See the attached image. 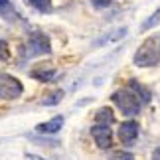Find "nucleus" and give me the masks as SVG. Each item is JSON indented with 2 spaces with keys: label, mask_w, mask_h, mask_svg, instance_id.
<instances>
[{
  "label": "nucleus",
  "mask_w": 160,
  "mask_h": 160,
  "mask_svg": "<svg viewBox=\"0 0 160 160\" xmlns=\"http://www.w3.org/2000/svg\"><path fill=\"white\" fill-rule=\"evenodd\" d=\"M113 103L121 109V113H125L127 117H134L140 111V97L134 93V91L128 87V89H119L113 93Z\"/></svg>",
  "instance_id": "f257e3e1"
},
{
  "label": "nucleus",
  "mask_w": 160,
  "mask_h": 160,
  "mask_svg": "<svg viewBox=\"0 0 160 160\" xmlns=\"http://www.w3.org/2000/svg\"><path fill=\"white\" fill-rule=\"evenodd\" d=\"M160 61V50L156 48V44L152 40L144 42L138 48V52L134 53V63L140 67H148V65H156Z\"/></svg>",
  "instance_id": "f03ea898"
},
{
  "label": "nucleus",
  "mask_w": 160,
  "mask_h": 160,
  "mask_svg": "<svg viewBox=\"0 0 160 160\" xmlns=\"http://www.w3.org/2000/svg\"><path fill=\"white\" fill-rule=\"evenodd\" d=\"M52 52V44L44 34H32L28 44L24 46V55L26 58H34V55H46Z\"/></svg>",
  "instance_id": "7ed1b4c3"
},
{
  "label": "nucleus",
  "mask_w": 160,
  "mask_h": 160,
  "mask_svg": "<svg viewBox=\"0 0 160 160\" xmlns=\"http://www.w3.org/2000/svg\"><path fill=\"white\" fill-rule=\"evenodd\" d=\"M22 91H24V87L16 77L8 75V73L0 75V97L2 99H16V97L22 95Z\"/></svg>",
  "instance_id": "20e7f679"
},
{
  "label": "nucleus",
  "mask_w": 160,
  "mask_h": 160,
  "mask_svg": "<svg viewBox=\"0 0 160 160\" xmlns=\"http://www.w3.org/2000/svg\"><path fill=\"white\" fill-rule=\"evenodd\" d=\"M91 137H93L95 144L99 146V148H111V146H113V132H111L109 125L97 122V125L91 128Z\"/></svg>",
  "instance_id": "39448f33"
},
{
  "label": "nucleus",
  "mask_w": 160,
  "mask_h": 160,
  "mask_svg": "<svg viewBox=\"0 0 160 160\" xmlns=\"http://www.w3.org/2000/svg\"><path fill=\"white\" fill-rule=\"evenodd\" d=\"M137 137H138V125L134 121H127L119 127V138H121L122 144L131 146L137 140Z\"/></svg>",
  "instance_id": "423d86ee"
},
{
  "label": "nucleus",
  "mask_w": 160,
  "mask_h": 160,
  "mask_svg": "<svg viewBox=\"0 0 160 160\" xmlns=\"http://www.w3.org/2000/svg\"><path fill=\"white\" fill-rule=\"evenodd\" d=\"M61 127H63V117L58 115V117H53V119L38 125L36 127V132H40V134H55V132L61 131Z\"/></svg>",
  "instance_id": "0eeeda50"
},
{
  "label": "nucleus",
  "mask_w": 160,
  "mask_h": 160,
  "mask_svg": "<svg viewBox=\"0 0 160 160\" xmlns=\"http://www.w3.org/2000/svg\"><path fill=\"white\" fill-rule=\"evenodd\" d=\"M32 77L38 79V81H53L55 77V69L52 65H40L32 71Z\"/></svg>",
  "instance_id": "6e6552de"
},
{
  "label": "nucleus",
  "mask_w": 160,
  "mask_h": 160,
  "mask_svg": "<svg viewBox=\"0 0 160 160\" xmlns=\"http://www.w3.org/2000/svg\"><path fill=\"white\" fill-rule=\"evenodd\" d=\"M95 121H97V122H101V125H111V122L115 121V115H113V111H111L109 107H103V109L97 111Z\"/></svg>",
  "instance_id": "1a4fd4ad"
},
{
  "label": "nucleus",
  "mask_w": 160,
  "mask_h": 160,
  "mask_svg": "<svg viewBox=\"0 0 160 160\" xmlns=\"http://www.w3.org/2000/svg\"><path fill=\"white\" fill-rule=\"evenodd\" d=\"M63 99V91H53V93H50V97H46V99H42V105L50 107V105H58V103Z\"/></svg>",
  "instance_id": "9d476101"
},
{
  "label": "nucleus",
  "mask_w": 160,
  "mask_h": 160,
  "mask_svg": "<svg viewBox=\"0 0 160 160\" xmlns=\"http://www.w3.org/2000/svg\"><path fill=\"white\" fill-rule=\"evenodd\" d=\"M158 24H160V8H158L150 18H146V20H144V24H142V32H146V30H150V28H156Z\"/></svg>",
  "instance_id": "9b49d317"
},
{
  "label": "nucleus",
  "mask_w": 160,
  "mask_h": 160,
  "mask_svg": "<svg viewBox=\"0 0 160 160\" xmlns=\"http://www.w3.org/2000/svg\"><path fill=\"white\" fill-rule=\"evenodd\" d=\"M128 87H131V89L134 91V93H140V99H142V103H146V101H148V99H150V95H148V91H146V89L142 87V85H138L137 81H131V83H128Z\"/></svg>",
  "instance_id": "f8f14e48"
},
{
  "label": "nucleus",
  "mask_w": 160,
  "mask_h": 160,
  "mask_svg": "<svg viewBox=\"0 0 160 160\" xmlns=\"http://www.w3.org/2000/svg\"><path fill=\"white\" fill-rule=\"evenodd\" d=\"M28 2L32 4L36 10H40V12H48L52 8V0H28Z\"/></svg>",
  "instance_id": "ddd939ff"
},
{
  "label": "nucleus",
  "mask_w": 160,
  "mask_h": 160,
  "mask_svg": "<svg viewBox=\"0 0 160 160\" xmlns=\"http://www.w3.org/2000/svg\"><path fill=\"white\" fill-rule=\"evenodd\" d=\"M10 58V50H8V44L4 40H0V61H6Z\"/></svg>",
  "instance_id": "4468645a"
},
{
  "label": "nucleus",
  "mask_w": 160,
  "mask_h": 160,
  "mask_svg": "<svg viewBox=\"0 0 160 160\" xmlns=\"http://www.w3.org/2000/svg\"><path fill=\"white\" fill-rule=\"evenodd\" d=\"M93 2V6H97V8H105V6H109L113 0H91Z\"/></svg>",
  "instance_id": "2eb2a0df"
},
{
  "label": "nucleus",
  "mask_w": 160,
  "mask_h": 160,
  "mask_svg": "<svg viewBox=\"0 0 160 160\" xmlns=\"http://www.w3.org/2000/svg\"><path fill=\"white\" fill-rule=\"evenodd\" d=\"M10 8V0H0V12H6Z\"/></svg>",
  "instance_id": "dca6fc26"
},
{
  "label": "nucleus",
  "mask_w": 160,
  "mask_h": 160,
  "mask_svg": "<svg viewBox=\"0 0 160 160\" xmlns=\"http://www.w3.org/2000/svg\"><path fill=\"white\" fill-rule=\"evenodd\" d=\"M150 160H160V146H158V148H156L154 152H152V156H150Z\"/></svg>",
  "instance_id": "f3484780"
},
{
  "label": "nucleus",
  "mask_w": 160,
  "mask_h": 160,
  "mask_svg": "<svg viewBox=\"0 0 160 160\" xmlns=\"http://www.w3.org/2000/svg\"><path fill=\"white\" fill-rule=\"evenodd\" d=\"M117 158H119V160H132V154H128V152H125V154H119Z\"/></svg>",
  "instance_id": "a211bd4d"
},
{
  "label": "nucleus",
  "mask_w": 160,
  "mask_h": 160,
  "mask_svg": "<svg viewBox=\"0 0 160 160\" xmlns=\"http://www.w3.org/2000/svg\"><path fill=\"white\" fill-rule=\"evenodd\" d=\"M26 160H44V158H40V156H36V154H26Z\"/></svg>",
  "instance_id": "6ab92c4d"
}]
</instances>
